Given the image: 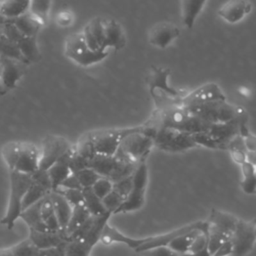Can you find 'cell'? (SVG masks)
<instances>
[{
	"label": "cell",
	"instance_id": "6da1fadb",
	"mask_svg": "<svg viewBox=\"0 0 256 256\" xmlns=\"http://www.w3.org/2000/svg\"><path fill=\"white\" fill-rule=\"evenodd\" d=\"M149 120L161 126L172 128L191 135L206 132L211 125L182 105L172 106L164 109H155Z\"/></svg>",
	"mask_w": 256,
	"mask_h": 256
},
{
	"label": "cell",
	"instance_id": "7a4b0ae2",
	"mask_svg": "<svg viewBox=\"0 0 256 256\" xmlns=\"http://www.w3.org/2000/svg\"><path fill=\"white\" fill-rule=\"evenodd\" d=\"M170 73L171 71L168 68L152 66L146 77V83L149 93L154 100L155 109L182 105V99L186 93H182L181 90L169 84Z\"/></svg>",
	"mask_w": 256,
	"mask_h": 256
},
{
	"label": "cell",
	"instance_id": "3957f363",
	"mask_svg": "<svg viewBox=\"0 0 256 256\" xmlns=\"http://www.w3.org/2000/svg\"><path fill=\"white\" fill-rule=\"evenodd\" d=\"M143 125L144 131L152 138L153 145L162 151L175 153L198 147L191 134L161 126L149 119Z\"/></svg>",
	"mask_w": 256,
	"mask_h": 256
},
{
	"label": "cell",
	"instance_id": "277c9868",
	"mask_svg": "<svg viewBox=\"0 0 256 256\" xmlns=\"http://www.w3.org/2000/svg\"><path fill=\"white\" fill-rule=\"evenodd\" d=\"M152 138L144 131V125L134 126L121 141L115 157L119 160H126L138 163L147 159L152 147Z\"/></svg>",
	"mask_w": 256,
	"mask_h": 256
},
{
	"label": "cell",
	"instance_id": "5b68a950",
	"mask_svg": "<svg viewBox=\"0 0 256 256\" xmlns=\"http://www.w3.org/2000/svg\"><path fill=\"white\" fill-rule=\"evenodd\" d=\"M10 172V194L8 206L5 215L0 220L8 230L13 229L15 222L22 213L23 198L32 183V176L30 174L21 173L18 171Z\"/></svg>",
	"mask_w": 256,
	"mask_h": 256
},
{
	"label": "cell",
	"instance_id": "8992f818",
	"mask_svg": "<svg viewBox=\"0 0 256 256\" xmlns=\"http://www.w3.org/2000/svg\"><path fill=\"white\" fill-rule=\"evenodd\" d=\"M185 108L210 124L229 122L240 117L248 116L245 109L232 105L227 100L209 102Z\"/></svg>",
	"mask_w": 256,
	"mask_h": 256
},
{
	"label": "cell",
	"instance_id": "52a82bcc",
	"mask_svg": "<svg viewBox=\"0 0 256 256\" xmlns=\"http://www.w3.org/2000/svg\"><path fill=\"white\" fill-rule=\"evenodd\" d=\"M64 54L72 62L82 67H89L104 60L108 56L107 51H92L82 32H75L67 36L64 41Z\"/></svg>",
	"mask_w": 256,
	"mask_h": 256
},
{
	"label": "cell",
	"instance_id": "ba28073f",
	"mask_svg": "<svg viewBox=\"0 0 256 256\" xmlns=\"http://www.w3.org/2000/svg\"><path fill=\"white\" fill-rule=\"evenodd\" d=\"M132 179L133 183L130 193L125 198L122 205L113 214L136 211L144 205L145 191L148 183V167L146 160L138 162L132 174Z\"/></svg>",
	"mask_w": 256,
	"mask_h": 256
},
{
	"label": "cell",
	"instance_id": "9c48e42d",
	"mask_svg": "<svg viewBox=\"0 0 256 256\" xmlns=\"http://www.w3.org/2000/svg\"><path fill=\"white\" fill-rule=\"evenodd\" d=\"M134 127L129 128H102L89 131L88 135L92 141L96 154L114 156L122 139Z\"/></svg>",
	"mask_w": 256,
	"mask_h": 256
},
{
	"label": "cell",
	"instance_id": "30bf717a",
	"mask_svg": "<svg viewBox=\"0 0 256 256\" xmlns=\"http://www.w3.org/2000/svg\"><path fill=\"white\" fill-rule=\"evenodd\" d=\"M74 146L64 137L47 135L40 146L39 169L47 170L63 155L69 152Z\"/></svg>",
	"mask_w": 256,
	"mask_h": 256
},
{
	"label": "cell",
	"instance_id": "8fae6325",
	"mask_svg": "<svg viewBox=\"0 0 256 256\" xmlns=\"http://www.w3.org/2000/svg\"><path fill=\"white\" fill-rule=\"evenodd\" d=\"M231 241L233 245L231 256H246L249 254L256 241L253 221H244L239 219L231 236Z\"/></svg>",
	"mask_w": 256,
	"mask_h": 256
},
{
	"label": "cell",
	"instance_id": "7c38bea8",
	"mask_svg": "<svg viewBox=\"0 0 256 256\" xmlns=\"http://www.w3.org/2000/svg\"><path fill=\"white\" fill-rule=\"evenodd\" d=\"M225 100H227L225 94L216 83H206L191 91L190 93H186L182 99V106L190 107L194 105Z\"/></svg>",
	"mask_w": 256,
	"mask_h": 256
},
{
	"label": "cell",
	"instance_id": "4fadbf2b",
	"mask_svg": "<svg viewBox=\"0 0 256 256\" xmlns=\"http://www.w3.org/2000/svg\"><path fill=\"white\" fill-rule=\"evenodd\" d=\"M27 64L0 56V80L3 88L8 92L14 89L18 81L25 74Z\"/></svg>",
	"mask_w": 256,
	"mask_h": 256
},
{
	"label": "cell",
	"instance_id": "5bb4252c",
	"mask_svg": "<svg viewBox=\"0 0 256 256\" xmlns=\"http://www.w3.org/2000/svg\"><path fill=\"white\" fill-rule=\"evenodd\" d=\"M180 29L173 23L162 21L155 24L148 33L149 43L157 48L165 49L180 36Z\"/></svg>",
	"mask_w": 256,
	"mask_h": 256
},
{
	"label": "cell",
	"instance_id": "9a60e30c",
	"mask_svg": "<svg viewBox=\"0 0 256 256\" xmlns=\"http://www.w3.org/2000/svg\"><path fill=\"white\" fill-rule=\"evenodd\" d=\"M40 149L31 142L20 141V151L18 160L13 171L25 174H33L39 169Z\"/></svg>",
	"mask_w": 256,
	"mask_h": 256
},
{
	"label": "cell",
	"instance_id": "2e32d148",
	"mask_svg": "<svg viewBox=\"0 0 256 256\" xmlns=\"http://www.w3.org/2000/svg\"><path fill=\"white\" fill-rule=\"evenodd\" d=\"M253 5L250 0H227L217 10V14L224 21L236 24L251 13Z\"/></svg>",
	"mask_w": 256,
	"mask_h": 256
},
{
	"label": "cell",
	"instance_id": "e0dca14e",
	"mask_svg": "<svg viewBox=\"0 0 256 256\" xmlns=\"http://www.w3.org/2000/svg\"><path fill=\"white\" fill-rule=\"evenodd\" d=\"M81 32L85 42L92 51H107L105 46L104 19L100 17L91 19Z\"/></svg>",
	"mask_w": 256,
	"mask_h": 256
},
{
	"label": "cell",
	"instance_id": "ac0fdd59",
	"mask_svg": "<svg viewBox=\"0 0 256 256\" xmlns=\"http://www.w3.org/2000/svg\"><path fill=\"white\" fill-rule=\"evenodd\" d=\"M28 238L38 250H41L56 247L67 242L68 234L63 229L58 231L29 230Z\"/></svg>",
	"mask_w": 256,
	"mask_h": 256
},
{
	"label": "cell",
	"instance_id": "d6986e66",
	"mask_svg": "<svg viewBox=\"0 0 256 256\" xmlns=\"http://www.w3.org/2000/svg\"><path fill=\"white\" fill-rule=\"evenodd\" d=\"M238 218L230 213L217 210L215 208L211 209L210 214L208 216V219L206 220L210 227L224 233L225 235L229 236L231 238L237 222Z\"/></svg>",
	"mask_w": 256,
	"mask_h": 256
},
{
	"label": "cell",
	"instance_id": "ffe728a7",
	"mask_svg": "<svg viewBox=\"0 0 256 256\" xmlns=\"http://www.w3.org/2000/svg\"><path fill=\"white\" fill-rule=\"evenodd\" d=\"M106 49L121 50L126 44V36L120 23L114 19H104Z\"/></svg>",
	"mask_w": 256,
	"mask_h": 256
},
{
	"label": "cell",
	"instance_id": "44dd1931",
	"mask_svg": "<svg viewBox=\"0 0 256 256\" xmlns=\"http://www.w3.org/2000/svg\"><path fill=\"white\" fill-rule=\"evenodd\" d=\"M73 151L74 147L47 169V173L52 185V191L57 190L60 187L61 183L64 181V179L71 174L69 168V159Z\"/></svg>",
	"mask_w": 256,
	"mask_h": 256
},
{
	"label": "cell",
	"instance_id": "7402d4cb",
	"mask_svg": "<svg viewBox=\"0 0 256 256\" xmlns=\"http://www.w3.org/2000/svg\"><path fill=\"white\" fill-rule=\"evenodd\" d=\"M8 20H10L23 35L31 36V37H37L41 29V26L43 24L38 18L32 15L29 11L20 16H17L15 18L8 19Z\"/></svg>",
	"mask_w": 256,
	"mask_h": 256
},
{
	"label": "cell",
	"instance_id": "603a6c76",
	"mask_svg": "<svg viewBox=\"0 0 256 256\" xmlns=\"http://www.w3.org/2000/svg\"><path fill=\"white\" fill-rule=\"evenodd\" d=\"M50 199L52 201L55 215L57 217V220L59 222V225L61 229L65 230L68 222L71 217L72 213V206L68 203V201L58 192L56 191H51L49 193Z\"/></svg>",
	"mask_w": 256,
	"mask_h": 256
},
{
	"label": "cell",
	"instance_id": "cb8c5ba5",
	"mask_svg": "<svg viewBox=\"0 0 256 256\" xmlns=\"http://www.w3.org/2000/svg\"><path fill=\"white\" fill-rule=\"evenodd\" d=\"M207 0H181L182 22L186 28H192Z\"/></svg>",
	"mask_w": 256,
	"mask_h": 256
},
{
	"label": "cell",
	"instance_id": "d4e9b609",
	"mask_svg": "<svg viewBox=\"0 0 256 256\" xmlns=\"http://www.w3.org/2000/svg\"><path fill=\"white\" fill-rule=\"evenodd\" d=\"M118 159L115 156L96 154L88 161V167L97 172L101 177L108 178L115 169Z\"/></svg>",
	"mask_w": 256,
	"mask_h": 256
},
{
	"label": "cell",
	"instance_id": "484cf974",
	"mask_svg": "<svg viewBox=\"0 0 256 256\" xmlns=\"http://www.w3.org/2000/svg\"><path fill=\"white\" fill-rule=\"evenodd\" d=\"M16 44L27 64L37 62L41 59L40 50L37 45V37L23 35Z\"/></svg>",
	"mask_w": 256,
	"mask_h": 256
},
{
	"label": "cell",
	"instance_id": "4316f807",
	"mask_svg": "<svg viewBox=\"0 0 256 256\" xmlns=\"http://www.w3.org/2000/svg\"><path fill=\"white\" fill-rule=\"evenodd\" d=\"M43 199L33 204L29 208L25 209L24 211H22L20 215V218L28 225L29 230H36V231L47 230L41 216V204Z\"/></svg>",
	"mask_w": 256,
	"mask_h": 256
},
{
	"label": "cell",
	"instance_id": "83f0119b",
	"mask_svg": "<svg viewBox=\"0 0 256 256\" xmlns=\"http://www.w3.org/2000/svg\"><path fill=\"white\" fill-rule=\"evenodd\" d=\"M31 0H3L0 3V14L5 19H12L29 11Z\"/></svg>",
	"mask_w": 256,
	"mask_h": 256
},
{
	"label": "cell",
	"instance_id": "f1b7e54d",
	"mask_svg": "<svg viewBox=\"0 0 256 256\" xmlns=\"http://www.w3.org/2000/svg\"><path fill=\"white\" fill-rule=\"evenodd\" d=\"M38 249L29 238L7 248L0 249V256H36Z\"/></svg>",
	"mask_w": 256,
	"mask_h": 256
},
{
	"label": "cell",
	"instance_id": "f546056e",
	"mask_svg": "<svg viewBox=\"0 0 256 256\" xmlns=\"http://www.w3.org/2000/svg\"><path fill=\"white\" fill-rule=\"evenodd\" d=\"M241 166L242 181L240 183L241 189L246 194H256V168L248 161Z\"/></svg>",
	"mask_w": 256,
	"mask_h": 256
},
{
	"label": "cell",
	"instance_id": "4dcf8cb0",
	"mask_svg": "<svg viewBox=\"0 0 256 256\" xmlns=\"http://www.w3.org/2000/svg\"><path fill=\"white\" fill-rule=\"evenodd\" d=\"M84 201L83 204L91 214V216H98L107 212L103 205L102 199H100L92 190V188H84L82 190Z\"/></svg>",
	"mask_w": 256,
	"mask_h": 256
},
{
	"label": "cell",
	"instance_id": "1f68e13d",
	"mask_svg": "<svg viewBox=\"0 0 256 256\" xmlns=\"http://www.w3.org/2000/svg\"><path fill=\"white\" fill-rule=\"evenodd\" d=\"M49 193L50 191L48 189L32 180V183L28 188L22 201V211L29 208L33 204L39 202L40 200L45 198Z\"/></svg>",
	"mask_w": 256,
	"mask_h": 256
},
{
	"label": "cell",
	"instance_id": "d6a6232c",
	"mask_svg": "<svg viewBox=\"0 0 256 256\" xmlns=\"http://www.w3.org/2000/svg\"><path fill=\"white\" fill-rule=\"evenodd\" d=\"M203 232L199 229H194L188 233L182 234L176 238H174L167 246L173 250L174 252H176L177 254H183L188 252L189 247L191 246L193 240L196 238V236L200 233Z\"/></svg>",
	"mask_w": 256,
	"mask_h": 256
},
{
	"label": "cell",
	"instance_id": "836d02e7",
	"mask_svg": "<svg viewBox=\"0 0 256 256\" xmlns=\"http://www.w3.org/2000/svg\"><path fill=\"white\" fill-rule=\"evenodd\" d=\"M20 151V141H10L1 148V156L9 171L15 169Z\"/></svg>",
	"mask_w": 256,
	"mask_h": 256
},
{
	"label": "cell",
	"instance_id": "e575fe53",
	"mask_svg": "<svg viewBox=\"0 0 256 256\" xmlns=\"http://www.w3.org/2000/svg\"><path fill=\"white\" fill-rule=\"evenodd\" d=\"M90 216H91V214L89 213L87 208L84 206V204H80V205L72 207L71 217H70L68 225H67V227L65 229V231L68 234V236L75 229H77L80 225H82Z\"/></svg>",
	"mask_w": 256,
	"mask_h": 256
},
{
	"label": "cell",
	"instance_id": "d590c367",
	"mask_svg": "<svg viewBox=\"0 0 256 256\" xmlns=\"http://www.w3.org/2000/svg\"><path fill=\"white\" fill-rule=\"evenodd\" d=\"M0 56H4L10 59L21 61L25 64H27L17 46L16 43L10 41L5 36H0ZM28 65V64H27Z\"/></svg>",
	"mask_w": 256,
	"mask_h": 256
},
{
	"label": "cell",
	"instance_id": "8d00e7d4",
	"mask_svg": "<svg viewBox=\"0 0 256 256\" xmlns=\"http://www.w3.org/2000/svg\"><path fill=\"white\" fill-rule=\"evenodd\" d=\"M92 248L84 240H69L65 244V256H90Z\"/></svg>",
	"mask_w": 256,
	"mask_h": 256
},
{
	"label": "cell",
	"instance_id": "74e56055",
	"mask_svg": "<svg viewBox=\"0 0 256 256\" xmlns=\"http://www.w3.org/2000/svg\"><path fill=\"white\" fill-rule=\"evenodd\" d=\"M51 0H31L29 12L44 23L48 17Z\"/></svg>",
	"mask_w": 256,
	"mask_h": 256
},
{
	"label": "cell",
	"instance_id": "f35d334b",
	"mask_svg": "<svg viewBox=\"0 0 256 256\" xmlns=\"http://www.w3.org/2000/svg\"><path fill=\"white\" fill-rule=\"evenodd\" d=\"M73 174L77 177V179H78V181H79V183H80V185L83 189L84 188H91L94 185V183L99 178H101V176L97 172H95L93 169H91L89 167L81 169V170H79V171H77Z\"/></svg>",
	"mask_w": 256,
	"mask_h": 256
},
{
	"label": "cell",
	"instance_id": "ab89813d",
	"mask_svg": "<svg viewBox=\"0 0 256 256\" xmlns=\"http://www.w3.org/2000/svg\"><path fill=\"white\" fill-rule=\"evenodd\" d=\"M124 200L125 198L122 195H120L118 192L112 189V191L102 199V202L106 210L111 212L113 215V213L122 205Z\"/></svg>",
	"mask_w": 256,
	"mask_h": 256
},
{
	"label": "cell",
	"instance_id": "60d3db41",
	"mask_svg": "<svg viewBox=\"0 0 256 256\" xmlns=\"http://www.w3.org/2000/svg\"><path fill=\"white\" fill-rule=\"evenodd\" d=\"M56 192L60 193L67 201L68 203L74 207L80 204H83L84 197H83V192L82 190H77V189H67V188H58L55 190Z\"/></svg>",
	"mask_w": 256,
	"mask_h": 256
},
{
	"label": "cell",
	"instance_id": "b9f144b4",
	"mask_svg": "<svg viewBox=\"0 0 256 256\" xmlns=\"http://www.w3.org/2000/svg\"><path fill=\"white\" fill-rule=\"evenodd\" d=\"M91 188L100 199H103L108 193L112 191L113 183L108 178L101 177L94 183V185Z\"/></svg>",
	"mask_w": 256,
	"mask_h": 256
},
{
	"label": "cell",
	"instance_id": "7bdbcfd3",
	"mask_svg": "<svg viewBox=\"0 0 256 256\" xmlns=\"http://www.w3.org/2000/svg\"><path fill=\"white\" fill-rule=\"evenodd\" d=\"M88 161L89 160L80 156L74 150L70 159H69V168H70L71 173H75V172H77L81 169L87 168L88 167Z\"/></svg>",
	"mask_w": 256,
	"mask_h": 256
},
{
	"label": "cell",
	"instance_id": "ee69618b",
	"mask_svg": "<svg viewBox=\"0 0 256 256\" xmlns=\"http://www.w3.org/2000/svg\"><path fill=\"white\" fill-rule=\"evenodd\" d=\"M132 183H133V179H132V175H131L127 178H124L118 182L113 183V189L116 192H118L120 195H122L124 198H126L131 191Z\"/></svg>",
	"mask_w": 256,
	"mask_h": 256
},
{
	"label": "cell",
	"instance_id": "f6af8a7d",
	"mask_svg": "<svg viewBox=\"0 0 256 256\" xmlns=\"http://www.w3.org/2000/svg\"><path fill=\"white\" fill-rule=\"evenodd\" d=\"M143 256H178L176 252L171 250L168 246H159L140 252Z\"/></svg>",
	"mask_w": 256,
	"mask_h": 256
},
{
	"label": "cell",
	"instance_id": "bcb514c9",
	"mask_svg": "<svg viewBox=\"0 0 256 256\" xmlns=\"http://www.w3.org/2000/svg\"><path fill=\"white\" fill-rule=\"evenodd\" d=\"M65 243L47 249H41L38 251L36 256H65Z\"/></svg>",
	"mask_w": 256,
	"mask_h": 256
},
{
	"label": "cell",
	"instance_id": "7dc6e473",
	"mask_svg": "<svg viewBox=\"0 0 256 256\" xmlns=\"http://www.w3.org/2000/svg\"><path fill=\"white\" fill-rule=\"evenodd\" d=\"M61 188H67V189H77V190H83V188L81 187L77 177L71 173L69 176H67L64 181L61 183L60 185ZM59 187V188H60Z\"/></svg>",
	"mask_w": 256,
	"mask_h": 256
},
{
	"label": "cell",
	"instance_id": "c3c4849f",
	"mask_svg": "<svg viewBox=\"0 0 256 256\" xmlns=\"http://www.w3.org/2000/svg\"><path fill=\"white\" fill-rule=\"evenodd\" d=\"M233 251V245L231 239H228L224 241L221 246L218 248V250L214 253L213 256H228L231 255Z\"/></svg>",
	"mask_w": 256,
	"mask_h": 256
},
{
	"label": "cell",
	"instance_id": "681fc988",
	"mask_svg": "<svg viewBox=\"0 0 256 256\" xmlns=\"http://www.w3.org/2000/svg\"><path fill=\"white\" fill-rule=\"evenodd\" d=\"M230 153V156L232 158V160L239 164V165H242L244 162L247 161L246 159V152L245 151H241V150H231L229 151Z\"/></svg>",
	"mask_w": 256,
	"mask_h": 256
},
{
	"label": "cell",
	"instance_id": "f907efd6",
	"mask_svg": "<svg viewBox=\"0 0 256 256\" xmlns=\"http://www.w3.org/2000/svg\"><path fill=\"white\" fill-rule=\"evenodd\" d=\"M178 256H212L208 250V247L204 248L203 250L201 251H198V252H186V253H183V254H179Z\"/></svg>",
	"mask_w": 256,
	"mask_h": 256
},
{
	"label": "cell",
	"instance_id": "816d5d0a",
	"mask_svg": "<svg viewBox=\"0 0 256 256\" xmlns=\"http://www.w3.org/2000/svg\"><path fill=\"white\" fill-rule=\"evenodd\" d=\"M246 159L249 163H251L256 167V151L246 152Z\"/></svg>",
	"mask_w": 256,
	"mask_h": 256
},
{
	"label": "cell",
	"instance_id": "f5cc1de1",
	"mask_svg": "<svg viewBox=\"0 0 256 256\" xmlns=\"http://www.w3.org/2000/svg\"><path fill=\"white\" fill-rule=\"evenodd\" d=\"M6 93H7V91L3 88L2 84H1V80H0V96H1V95H4V94H6Z\"/></svg>",
	"mask_w": 256,
	"mask_h": 256
},
{
	"label": "cell",
	"instance_id": "db71d44e",
	"mask_svg": "<svg viewBox=\"0 0 256 256\" xmlns=\"http://www.w3.org/2000/svg\"><path fill=\"white\" fill-rule=\"evenodd\" d=\"M253 221V228H254V233H255V236H256V218L252 220Z\"/></svg>",
	"mask_w": 256,
	"mask_h": 256
},
{
	"label": "cell",
	"instance_id": "11a10c76",
	"mask_svg": "<svg viewBox=\"0 0 256 256\" xmlns=\"http://www.w3.org/2000/svg\"><path fill=\"white\" fill-rule=\"evenodd\" d=\"M255 168H256V167H255Z\"/></svg>",
	"mask_w": 256,
	"mask_h": 256
}]
</instances>
